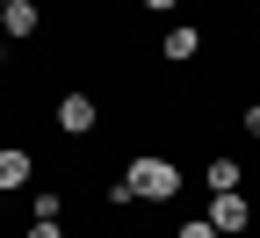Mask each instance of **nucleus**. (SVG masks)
Returning a JSON list of instances; mask_svg holds the SVG:
<instances>
[{
  "instance_id": "1",
  "label": "nucleus",
  "mask_w": 260,
  "mask_h": 238,
  "mask_svg": "<svg viewBox=\"0 0 260 238\" xmlns=\"http://www.w3.org/2000/svg\"><path fill=\"white\" fill-rule=\"evenodd\" d=\"M123 188L138 195V202H174L181 195V166L167 152H138V159L123 166Z\"/></svg>"
},
{
  "instance_id": "2",
  "label": "nucleus",
  "mask_w": 260,
  "mask_h": 238,
  "mask_svg": "<svg viewBox=\"0 0 260 238\" xmlns=\"http://www.w3.org/2000/svg\"><path fill=\"white\" fill-rule=\"evenodd\" d=\"M51 123H58V138H94V130H102V101H94L87 87H73V94H58Z\"/></svg>"
},
{
  "instance_id": "3",
  "label": "nucleus",
  "mask_w": 260,
  "mask_h": 238,
  "mask_svg": "<svg viewBox=\"0 0 260 238\" xmlns=\"http://www.w3.org/2000/svg\"><path fill=\"white\" fill-rule=\"evenodd\" d=\"M210 224H217L224 238L253 231V202H246V188H232V195H210Z\"/></svg>"
},
{
  "instance_id": "4",
  "label": "nucleus",
  "mask_w": 260,
  "mask_h": 238,
  "mask_svg": "<svg viewBox=\"0 0 260 238\" xmlns=\"http://www.w3.org/2000/svg\"><path fill=\"white\" fill-rule=\"evenodd\" d=\"M0 37H8V44L44 37V0H8V8H0Z\"/></svg>"
},
{
  "instance_id": "5",
  "label": "nucleus",
  "mask_w": 260,
  "mask_h": 238,
  "mask_svg": "<svg viewBox=\"0 0 260 238\" xmlns=\"http://www.w3.org/2000/svg\"><path fill=\"white\" fill-rule=\"evenodd\" d=\"M0 188H8V195L37 188V152H29V145H0Z\"/></svg>"
},
{
  "instance_id": "6",
  "label": "nucleus",
  "mask_w": 260,
  "mask_h": 238,
  "mask_svg": "<svg viewBox=\"0 0 260 238\" xmlns=\"http://www.w3.org/2000/svg\"><path fill=\"white\" fill-rule=\"evenodd\" d=\"M159 58H167V65H195V58H203V29H195V22H174L167 37H159Z\"/></svg>"
},
{
  "instance_id": "7",
  "label": "nucleus",
  "mask_w": 260,
  "mask_h": 238,
  "mask_svg": "<svg viewBox=\"0 0 260 238\" xmlns=\"http://www.w3.org/2000/svg\"><path fill=\"white\" fill-rule=\"evenodd\" d=\"M203 188H210V195H232V188H246L239 159H210V166H203Z\"/></svg>"
},
{
  "instance_id": "8",
  "label": "nucleus",
  "mask_w": 260,
  "mask_h": 238,
  "mask_svg": "<svg viewBox=\"0 0 260 238\" xmlns=\"http://www.w3.org/2000/svg\"><path fill=\"white\" fill-rule=\"evenodd\" d=\"M29 217H37V224H65V195L58 188H37V195H29Z\"/></svg>"
},
{
  "instance_id": "9",
  "label": "nucleus",
  "mask_w": 260,
  "mask_h": 238,
  "mask_svg": "<svg viewBox=\"0 0 260 238\" xmlns=\"http://www.w3.org/2000/svg\"><path fill=\"white\" fill-rule=\"evenodd\" d=\"M174 238H224V231H217V224H210V217H188V224H181V231H174Z\"/></svg>"
},
{
  "instance_id": "10",
  "label": "nucleus",
  "mask_w": 260,
  "mask_h": 238,
  "mask_svg": "<svg viewBox=\"0 0 260 238\" xmlns=\"http://www.w3.org/2000/svg\"><path fill=\"white\" fill-rule=\"evenodd\" d=\"M239 130H246V138H253V145H260V101H253V109H246V116H239Z\"/></svg>"
},
{
  "instance_id": "11",
  "label": "nucleus",
  "mask_w": 260,
  "mask_h": 238,
  "mask_svg": "<svg viewBox=\"0 0 260 238\" xmlns=\"http://www.w3.org/2000/svg\"><path fill=\"white\" fill-rule=\"evenodd\" d=\"M29 238H65V224H37L29 217Z\"/></svg>"
},
{
  "instance_id": "12",
  "label": "nucleus",
  "mask_w": 260,
  "mask_h": 238,
  "mask_svg": "<svg viewBox=\"0 0 260 238\" xmlns=\"http://www.w3.org/2000/svg\"><path fill=\"white\" fill-rule=\"evenodd\" d=\"M145 8H152V15H167V8H181V0H145Z\"/></svg>"
},
{
  "instance_id": "13",
  "label": "nucleus",
  "mask_w": 260,
  "mask_h": 238,
  "mask_svg": "<svg viewBox=\"0 0 260 238\" xmlns=\"http://www.w3.org/2000/svg\"><path fill=\"white\" fill-rule=\"evenodd\" d=\"M0 73H8V37H0Z\"/></svg>"
},
{
  "instance_id": "14",
  "label": "nucleus",
  "mask_w": 260,
  "mask_h": 238,
  "mask_svg": "<svg viewBox=\"0 0 260 238\" xmlns=\"http://www.w3.org/2000/svg\"><path fill=\"white\" fill-rule=\"evenodd\" d=\"M0 202H8V188H0Z\"/></svg>"
},
{
  "instance_id": "15",
  "label": "nucleus",
  "mask_w": 260,
  "mask_h": 238,
  "mask_svg": "<svg viewBox=\"0 0 260 238\" xmlns=\"http://www.w3.org/2000/svg\"><path fill=\"white\" fill-rule=\"evenodd\" d=\"M0 8H8V0H0Z\"/></svg>"
}]
</instances>
